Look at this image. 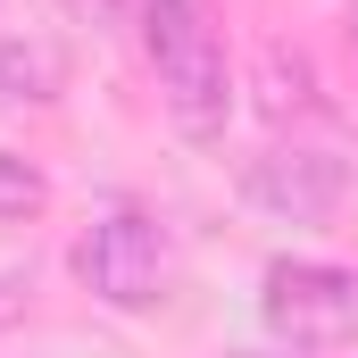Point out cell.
<instances>
[{"instance_id":"obj_1","label":"cell","mask_w":358,"mask_h":358,"mask_svg":"<svg viewBox=\"0 0 358 358\" xmlns=\"http://www.w3.org/2000/svg\"><path fill=\"white\" fill-rule=\"evenodd\" d=\"M142 42L159 67V100L176 117L183 142H217L234 117V76H225V42H217V0H159L142 8Z\"/></svg>"},{"instance_id":"obj_2","label":"cell","mask_w":358,"mask_h":358,"mask_svg":"<svg viewBox=\"0 0 358 358\" xmlns=\"http://www.w3.org/2000/svg\"><path fill=\"white\" fill-rule=\"evenodd\" d=\"M259 317L292 350H334L358 334V275L325 267V259H275L267 292H259Z\"/></svg>"},{"instance_id":"obj_3","label":"cell","mask_w":358,"mask_h":358,"mask_svg":"<svg viewBox=\"0 0 358 358\" xmlns=\"http://www.w3.org/2000/svg\"><path fill=\"white\" fill-rule=\"evenodd\" d=\"M76 275H84L92 300H108V308H150L159 292H167V242H159V225L142 217V208H108V217H92V234L76 242Z\"/></svg>"},{"instance_id":"obj_4","label":"cell","mask_w":358,"mask_h":358,"mask_svg":"<svg viewBox=\"0 0 358 358\" xmlns=\"http://www.w3.org/2000/svg\"><path fill=\"white\" fill-rule=\"evenodd\" d=\"M242 192H250V208H267L283 225H317V217L342 208L350 159H334V150H267V159H250Z\"/></svg>"},{"instance_id":"obj_5","label":"cell","mask_w":358,"mask_h":358,"mask_svg":"<svg viewBox=\"0 0 358 358\" xmlns=\"http://www.w3.org/2000/svg\"><path fill=\"white\" fill-rule=\"evenodd\" d=\"M59 50L50 42H0V100H50L59 92Z\"/></svg>"},{"instance_id":"obj_6","label":"cell","mask_w":358,"mask_h":358,"mask_svg":"<svg viewBox=\"0 0 358 358\" xmlns=\"http://www.w3.org/2000/svg\"><path fill=\"white\" fill-rule=\"evenodd\" d=\"M259 108L267 117H292V108H317V92H308V67L283 50V42H267V59H259Z\"/></svg>"},{"instance_id":"obj_7","label":"cell","mask_w":358,"mask_h":358,"mask_svg":"<svg viewBox=\"0 0 358 358\" xmlns=\"http://www.w3.org/2000/svg\"><path fill=\"white\" fill-rule=\"evenodd\" d=\"M42 200H50L42 167H34V159H17V150H0V225H8V217H34Z\"/></svg>"},{"instance_id":"obj_8","label":"cell","mask_w":358,"mask_h":358,"mask_svg":"<svg viewBox=\"0 0 358 358\" xmlns=\"http://www.w3.org/2000/svg\"><path fill=\"white\" fill-rule=\"evenodd\" d=\"M142 8H159V0H134V17H142Z\"/></svg>"},{"instance_id":"obj_9","label":"cell","mask_w":358,"mask_h":358,"mask_svg":"<svg viewBox=\"0 0 358 358\" xmlns=\"http://www.w3.org/2000/svg\"><path fill=\"white\" fill-rule=\"evenodd\" d=\"M350 34H358V0H350Z\"/></svg>"}]
</instances>
